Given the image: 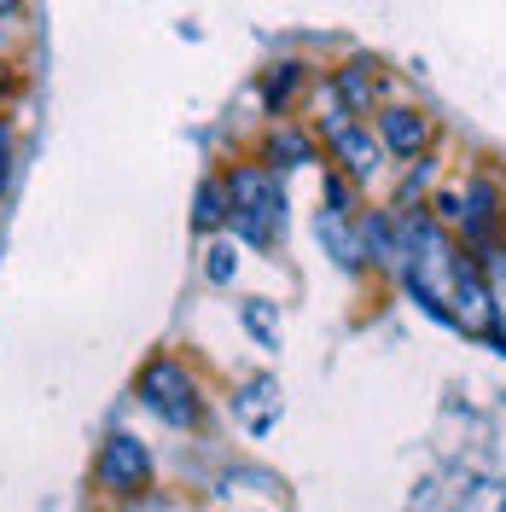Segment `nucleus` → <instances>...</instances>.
<instances>
[{"instance_id":"1","label":"nucleus","mask_w":506,"mask_h":512,"mask_svg":"<svg viewBox=\"0 0 506 512\" xmlns=\"http://www.w3.org/2000/svg\"><path fill=\"white\" fill-rule=\"evenodd\" d=\"M227 210H233V233H239V239L268 245L274 227L285 222L280 175H274L268 163H245V169H233V181H227Z\"/></svg>"},{"instance_id":"2","label":"nucleus","mask_w":506,"mask_h":512,"mask_svg":"<svg viewBox=\"0 0 506 512\" xmlns=\"http://www.w3.org/2000/svg\"><path fill=\"white\" fill-rule=\"evenodd\" d=\"M140 402L163 425H198V390H192L187 367H175V361H152L140 373Z\"/></svg>"},{"instance_id":"3","label":"nucleus","mask_w":506,"mask_h":512,"mask_svg":"<svg viewBox=\"0 0 506 512\" xmlns=\"http://www.w3.org/2000/svg\"><path fill=\"white\" fill-rule=\"evenodd\" d=\"M99 489H111V495H140L146 478H152V454L140 437H111V443L99 448Z\"/></svg>"},{"instance_id":"4","label":"nucleus","mask_w":506,"mask_h":512,"mask_svg":"<svg viewBox=\"0 0 506 512\" xmlns=\"http://www.w3.org/2000/svg\"><path fill=\"white\" fill-rule=\"evenodd\" d=\"M332 152L349 163V175H355V181H367V175L379 169V158H384V146H379V140H373L361 123H349L344 134H332Z\"/></svg>"},{"instance_id":"5","label":"nucleus","mask_w":506,"mask_h":512,"mask_svg":"<svg viewBox=\"0 0 506 512\" xmlns=\"http://www.w3.org/2000/svg\"><path fill=\"white\" fill-rule=\"evenodd\" d=\"M454 286H460V320H466V332H489L495 303H489V291H483V280H477L472 262H460V268H454Z\"/></svg>"},{"instance_id":"6","label":"nucleus","mask_w":506,"mask_h":512,"mask_svg":"<svg viewBox=\"0 0 506 512\" xmlns=\"http://www.w3.org/2000/svg\"><path fill=\"white\" fill-rule=\"evenodd\" d=\"M379 134H384V146H390V152L413 158V152L425 146V117L408 111V105H396V111H384V117H379Z\"/></svg>"},{"instance_id":"7","label":"nucleus","mask_w":506,"mask_h":512,"mask_svg":"<svg viewBox=\"0 0 506 512\" xmlns=\"http://www.w3.org/2000/svg\"><path fill=\"white\" fill-rule=\"evenodd\" d=\"M460 204H472V210H466L460 222L472 227V239H483V233L495 227V187H489V181H472V192H466Z\"/></svg>"},{"instance_id":"8","label":"nucleus","mask_w":506,"mask_h":512,"mask_svg":"<svg viewBox=\"0 0 506 512\" xmlns=\"http://www.w3.org/2000/svg\"><path fill=\"white\" fill-rule=\"evenodd\" d=\"M192 222L204 227V233H210V227H222L227 222V187L204 181V187H198V210H192Z\"/></svg>"},{"instance_id":"9","label":"nucleus","mask_w":506,"mask_h":512,"mask_svg":"<svg viewBox=\"0 0 506 512\" xmlns=\"http://www.w3.org/2000/svg\"><path fill=\"white\" fill-rule=\"evenodd\" d=\"M320 239H326V245H332V256H338V262H344V268H355V262H361V245H355V239H349L344 216H320Z\"/></svg>"},{"instance_id":"10","label":"nucleus","mask_w":506,"mask_h":512,"mask_svg":"<svg viewBox=\"0 0 506 512\" xmlns=\"http://www.w3.org/2000/svg\"><path fill=\"white\" fill-rule=\"evenodd\" d=\"M268 152H274L280 163H315V146H309V140H303L297 128H280V134L268 140Z\"/></svg>"},{"instance_id":"11","label":"nucleus","mask_w":506,"mask_h":512,"mask_svg":"<svg viewBox=\"0 0 506 512\" xmlns=\"http://www.w3.org/2000/svg\"><path fill=\"white\" fill-rule=\"evenodd\" d=\"M291 88H297V64H280V70L262 82V105H268V111H280L285 99H291Z\"/></svg>"},{"instance_id":"12","label":"nucleus","mask_w":506,"mask_h":512,"mask_svg":"<svg viewBox=\"0 0 506 512\" xmlns=\"http://www.w3.org/2000/svg\"><path fill=\"white\" fill-rule=\"evenodd\" d=\"M361 239H367V251L379 256V262H396V239H390V222L367 216V222H361Z\"/></svg>"},{"instance_id":"13","label":"nucleus","mask_w":506,"mask_h":512,"mask_svg":"<svg viewBox=\"0 0 506 512\" xmlns=\"http://www.w3.org/2000/svg\"><path fill=\"white\" fill-rule=\"evenodd\" d=\"M245 326H251L268 350H280V332H274V320H268V303H245Z\"/></svg>"},{"instance_id":"14","label":"nucleus","mask_w":506,"mask_h":512,"mask_svg":"<svg viewBox=\"0 0 506 512\" xmlns=\"http://www.w3.org/2000/svg\"><path fill=\"white\" fill-rule=\"evenodd\" d=\"M361 70H367V64H349L344 76H338V94H344L349 105H367V99H373V94H367V76H361Z\"/></svg>"},{"instance_id":"15","label":"nucleus","mask_w":506,"mask_h":512,"mask_svg":"<svg viewBox=\"0 0 506 512\" xmlns=\"http://www.w3.org/2000/svg\"><path fill=\"white\" fill-rule=\"evenodd\" d=\"M233 268H239L233 245H216V251H210V280H216V286H227V280H233Z\"/></svg>"},{"instance_id":"16","label":"nucleus","mask_w":506,"mask_h":512,"mask_svg":"<svg viewBox=\"0 0 506 512\" xmlns=\"http://www.w3.org/2000/svg\"><path fill=\"white\" fill-rule=\"evenodd\" d=\"M326 204H332V210H320V216H344V204H349V181L326 175Z\"/></svg>"},{"instance_id":"17","label":"nucleus","mask_w":506,"mask_h":512,"mask_svg":"<svg viewBox=\"0 0 506 512\" xmlns=\"http://www.w3.org/2000/svg\"><path fill=\"white\" fill-rule=\"evenodd\" d=\"M6 158H12V140H6V123H0V192H6Z\"/></svg>"},{"instance_id":"18","label":"nucleus","mask_w":506,"mask_h":512,"mask_svg":"<svg viewBox=\"0 0 506 512\" xmlns=\"http://www.w3.org/2000/svg\"><path fill=\"white\" fill-rule=\"evenodd\" d=\"M18 12V0H0V18H12Z\"/></svg>"}]
</instances>
